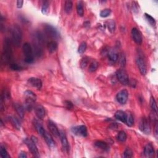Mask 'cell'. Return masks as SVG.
Segmentation results:
<instances>
[{
  "label": "cell",
  "instance_id": "obj_1",
  "mask_svg": "<svg viewBox=\"0 0 158 158\" xmlns=\"http://www.w3.org/2000/svg\"><path fill=\"white\" fill-rule=\"evenodd\" d=\"M12 44L11 40L9 38H6L4 40L2 61L6 64H11L12 63V57H13Z\"/></svg>",
  "mask_w": 158,
  "mask_h": 158
},
{
  "label": "cell",
  "instance_id": "obj_2",
  "mask_svg": "<svg viewBox=\"0 0 158 158\" xmlns=\"http://www.w3.org/2000/svg\"><path fill=\"white\" fill-rule=\"evenodd\" d=\"M11 41L12 45L15 47H19L21 44L22 40V29L18 24H14L11 28Z\"/></svg>",
  "mask_w": 158,
  "mask_h": 158
},
{
  "label": "cell",
  "instance_id": "obj_3",
  "mask_svg": "<svg viewBox=\"0 0 158 158\" xmlns=\"http://www.w3.org/2000/svg\"><path fill=\"white\" fill-rule=\"evenodd\" d=\"M22 51L24 56V61L27 63H32L34 61V54L33 51V49L32 45L28 43H26L23 45Z\"/></svg>",
  "mask_w": 158,
  "mask_h": 158
},
{
  "label": "cell",
  "instance_id": "obj_4",
  "mask_svg": "<svg viewBox=\"0 0 158 158\" xmlns=\"http://www.w3.org/2000/svg\"><path fill=\"white\" fill-rule=\"evenodd\" d=\"M43 27L46 34H47L51 38L54 39H58L59 38V33L55 27L49 24H45Z\"/></svg>",
  "mask_w": 158,
  "mask_h": 158
},
{
  "label": "cell",
  "instance_id": "obj_5",
  "mask_svg": "<svg viewBox=\"0 0 158 158\" xmlns=\"http://www.w3.org/2000/svg\"><path fill=\"white\" fill-rule=\"evenodd\" d=\"M138 54L139 55L137 56L136 58V63L137 64V66H138L140 73L142 74L143 76H144V75L147 74V67L146 62H145L143 56L140 55V53Z\"/></svg>",
  "mask_w": 158,
  "mask_h": 158
},
{
  "label": "cell",
  "instance_id": "obj_6",
  "mask_svg": "<svg viewBox=\"0 0 158 158\" xmlns=\"http://www.w3.org/2000/svg\"><path fill=\"white\" fill-rule=\"evenodd\" d=\"M24 142L26 144L28 149L30 150V151L33 155L37 157H40V154L38 150V148L36 147V143H35L34 141H33L31 140V138H26L24 140Z\"/></svg>",
  "mask_w": 158,
  "mask_h": 158
},
{
  "label": "cell",
  "instance_id": "obj_7",
  "mask_svg": "<svg viewBox=\"0 0 158 158\" xmlns=\"http://www.w3.org/2000/svg\"><path fill=\"white\" fill-rule=\"evenodd\" d=\"M116 76L118 80L124 85H128L129 84V77L127 72L123 69L118 70L116 72Z\"/></svg>",
  "mask_w": 158,
  "mask_h": 158
},
{
  "label": "cell",
  "instance_id": "obj_8",
  "mask_svg": "<svg viewBox=\"0 0 158 158\" xmlns=\"http://www.w3.org/2000/svg\"><path fill=\"white\" fill-rule=\"evenodd\" d=\"M140 130L145 134H149L151 133V126L149 120L146 117L141 119L139 124Z\"/></svg>",
  "mask_w": 158,
  "mask_h": 158
},
{
  "label": "cell",
  "instance_id": "obj_9",
  "mask_svg": "<svg viewBox=\"0 0 158 158\" xmlns=\"http://www.w3.org/2000/svg\"><path fill=\"white\" fill-rule=\"evenodd\" d=\"M128 93L126 90H122L120 91L116 95V99L118 103L121 105H124L127 101Z\"/></svg>",
  "mask_w": 158,
  "mask_h": 158
},
{
  "label": "cell",
  "instance_id": "obj_10",
  "mask_svg": "<svg viewBox=\"0 0 158 158\" xmlns=\"http://www.w3.org/2000/svg\"><path fill=\"white\" fill-rule=\"evenodd\" d=\"M60 139L62 143V147L63 148L64 151L66 153H69L70 151V145L69 143V141L68 140L67 136H66L65 133L63 131L60 132Z\"/></svg>",
  "mask_w": 158,
  "mask_h": 158
},
{
  "label": "cell",
  "instance_id": "obj_11",
  "mask_svg": "<svg viewBox=\"0 0 158 158\" xmlns=\"http://www.w3.org/2000/svg\"><path fill=\"white\" fill-rule=\"evenodd\" d=\"M72 132L75 135H80L84 137L86 136L87 135H88L87 128L85 126H80L73 127L72 128Z\"/></svg>",
  "mask_w": 158,
  "mask_h": 158
},
{
  "label": "cell",
  "instance_id": "obj_12",
  "mask_svg": "<svg viewBox=\"0 0 158 158\" xmlns=\"http://www.w3.org/2000/svg\"><path fill=\"white\" fill-rule=\"evenodd\" d=\"M131 34L133 40H134L135 42L138 45L141 44L143 41L142 35H141V32H140L138 29H137L136 28H133L132 29Z\"/></svg>",
  "mask_w": 158,
  "mask_h": 158
},
{
  "label": "cell",
  "instance_id": "obj_13",
  "mask_svg": "<svg viewBox=\"0 0 158 158\" xmlns=\"http://www.w3.org/2000/svg\"><path fill=\"white\" fill-rule=\"evenodd\" d=\"M32 47L35 56L38 57L43 55L42 45L34 40V43H33Z\"/></svg>",
  "mask_w": 158,
  "mask_h": 158
},
{
  "label": "cell",
  "instance_id": "obj_14",
  "mask_svg": "<svg viewBox=\"0 0 158 158\" xmlns=\"http://www.w3.org/2000/svg\"><path fill=\"white\" fill-rule=\"evenodd\" d=\"M35 113L36 117L40 119H43L46 115V111L45 107L40 105H36L34 107Z\"/></svg>",
  "mask_w": 158,
  "mask_h": 158
},
{
  "label": "cell",
  "instance_id": "obj_15",
  "mask_svg": "<svg viewBox=\"0 0 158 158\" xmlns=\"http://www.w3.org/2000/svg\"><path fill=\"white\" fill-rule=\"evenodd\" d=\"M28 83L38 90H40L42 87V82L38 78L31 77L28 80Z\"/></svg>",
  "mask_w": 158,
  "mask_h": 158
},
{
  "label": "cell",
  "instance_id": "obj_16",
  "mask_svg": "<svg viewBox=\"0 0 158 158\" xmlns=\"http://www.w3.org/2000/svg\"><path fill=\"white\" fill-rule=\"evenodd\" d=\"M48 127L49 131L51 132V134L56 137H59L60 136V132L58 130L57 126L51 120H49L48 124Z\"/></svg>",
  "mask_w": 158,
  "mask_h": 158
},
{
  "label": "cell",
  "instance_id": "obj_17",
  "mask_svg": "<svg viewBox=\"0 0 158 158\" xmlns=\"http://www.w3.org/2000/svg\"><path fill=\"white\" fill-rule=\"evenodd\" d=\"M24 95L25 97V101H30L32 103L35 102L36 99V96L31 90H26L24 93Z\"/></svg>",
  "mask_w": 158,
  "mask_h": 158
},
{
  "label": "cell",
  "instance_id": "obj_18",
  "mask_svg": "<svg viewBox=\"0 0 158 158\" xmlns=\"http://www.w3.org/2000/svg\"><path fill=\"white\" fill-rule=\"evenodd\" d=\"M144 155L147 157H152L155 155V149L151 144H148L144 147Z\"/></svg>",
  "mask_w": 158,
  "mask_h": 158
},
{
  "label": "cell",
  "instance_id": "obj_19",
  "mask_svg": "<svg viewBox=\"0 0 158 158\" xmlns=\"http://www.w3.org/2000/svg\"><path fill=\"white\" fill-rule=\"evenodd\" d=\"M43 138L46 141V143H47V144L48 145L49 147L50 148H53L55 146V141H54L53 138H52V136H51L50 134H49L48 132H45V134L43 135Z\"/></svg>",
  "mask_w": 158,
  "mask_h": 158
},
{
  "label": "cell",
  "instance_id": "obj_20",
  "mask_svg": "<svg viewBox=\"0 0 158 158\" xmlns=\"http://www.w3.org/2000/svg\"><path fill=\"white\" fill-rule=\"evenodd\" d=\"M115 117L122 122L126 123V120L127 118V114L122 111H118L115 114Z\"/></svg>",
  "mask_w": 158,
  "mask_h": 158
},
{
  "label": "cell",
  "instance_id": "obj_21",
  "mask_svg": "<svg viewBox=\"0 0 158 158\" xmlns=\"http://www.w3.org/2000/svg\"><path fill=\"white\" fill-rule=\"evenodd\" d=\"M14 108L16 111L17 112L18 115H19V117L23 119L24 116V107L19 105L18 103H15L14 104Z\"/></svg>",
  "mask_w": 158,
  "mask_h": 158
},
{
  "label": "cell",
  "instance_id": "obj_22",
  "mask_svg": "<svg viewBox=\"0 0 158 158\" xmlns=\"http://www.w3.org/2000/svg\"><path fill=\"white\" fill-rule=\"evenodd\" d=\"M9 120L15 128H16L17 130L20 129V128H21V124H20V121L17 117H15V116H10Z\"/></svg>",
  "mask_w": 158,
  "mask_h": 158
},
{
  "label": "cell",
  "instance_id": "obj_23",
  "mask_svg": "<svg viewBox=\"0 0 158 158\" xmlns=\"http://www.w3.org/2000/svg\"><path fill=\"white\" fill-rule=\"evenodd\" d=\"M95 144L97 148H100L104 151H107L109 149V145H108L106 142H104L103 141H97L95 142Z\"/></svg>",
  "mask_w": 158,
  "mask_h": 158
},
{
  "label": "cell",
  "instance_id": "obj_24",
  "mask_svg": "<svg viewBox=\"0 0 158 158\" xmlns=\"http://www.w3.org/2000/svg\"><path fill=\"white\" fill-rule=\"evenodd\" d=\"M34 126L35 127V128H36L37 132L38 133L39 135L43 136L46 131L44 129V128H43L42 125H41L38 121H37V120H35Z\"/></svg>",
  "mask_w": 158,
  "mask_h": 158
},
{
  "label": "cell",
  "instance_id": "obj_25",
  "mask_svg": "<svg viewBox=\"0 0 158 158\" xmlns=\"http://www.w3.org/2000/svg\"><path fill=\"white\" fill-rule=\"evenodd\" d=\"M47 48L50 53H55L57 49V43L55 41H51L48 43Z\"/></svg>",
  "mask_w": 158,
  "mask_h": 158
},
{
  "label": "cell",
  "instance_id": "obj_26",
  "mask_svg": "<svg viewBox=\"0 0 158 158\" xmlns=\"http://www.w3.org/2000/svg\"><path fill=\"white\" fill-rule=\"evenodd\" d=\"M150 106L153 112V114H157V105L155 98L151 97L150 98Z\"/></svg>",
  "mask_w": 158,
  "mask_h": 158
},
{
  "label": "cell",
  "instance_id": "obj_27",
  "mask_svg": "<svg viewBox=\"0 0 158 158\" xmlns=\"http://www.w3.org/2000/svg\"><path fill=\"white\" fill-rule=\"evenodd\" d=\"M77 14L79 16L82 17L84 14V6H83V3L82 1H79L77 4Z\"/></svg>",
  "mask_w": 158,
  "mask_h": 158
},
{
  "label": "cell",
  "instance_id": "obj_28",
  "mask_svg": "<svg viewBox=\"0 0 158 158\" xmlns=\"http://www.w3.org/2000/svg\"><path fill=\"white\" fill-rule=\"evenodd\" d=\"M108 57H109V59L111 61L113 62H115L118 60L119 56H118L117 53L112 51H110L109 53V54H108Z\"/></svg>",
  "mask_w": 158,
  "mask_h": 158
},
{
  "label": "cell",
  "instance_id": "obj_29",
  "mask_svg": "<svg viewBox=\"0 0 158 158\" xmlns=\"http://www.w3.org/2000/svg\"><path fill=\"white\" fill-rule=\"evenodd\" d=\"M73 3L71 1H66L65 2V12L67 14H69L72 10Z\"/></svg>",
  "mask_w": 158,
  "mask_h": 158
},
{
  "label": "cell",
  "instance_id": "obj_30",
  "mask_svg": "<svg viewBox=\"0 0 158 158\" xmlns=\"http://www.w3.org/2000/svg\"><path fill=\"white\" fill-rule=\"evenodd\" d=\"M117 139L120 142H124L127 140L126 133L124 131H120L117 135Z\"/></svg>",
  "mask_w": 158,
  "mask_h": 158
},
{
  "label": "cell",
  "instance_id": "obj_31",
  "mask_svg": "<svg viewBox=\"0 0 158 158\" xmlns=\"http://www.w3.org/2000/svg\"><path fill=\"white\" fill-rule=\"evenodd\" d=\"M107 26L108 28V30L111 33H114L115 29V24L113 20H109L107 22Z\"/></svg>",
  "mask_w": 158,
  "mask_h": 158
},
{
  "label": "cell",
  "instance_id": "obj_32",
  "mask_svg": "<svg viewBox=\"0 0 158 158\" xmlns=\"http://www.w3.org/2000/svg\"><path fill=\"white\" fill-rule=\"evenodd\" d=\"M49 11V5L48 1H45L41 7V12L44 15H47Z\"/></svg>",
  "mask_w": 158,
  "mask_h": 158
},
{
  "label": "cell",
  "instance_id": "obj_33",
  "mask_svg": "<svg viewBox=\"0 0 158 158\" xmlns=\"http://www.w3.org/2000/svg\"><path fill=\"white\" fill-rule=\"evenodd\" d=\"M126 124L128 126H132L134 124V118L131 114H127V118L126 120Z\"/></svg>",
  "mask_w": 158,
  "mask_h": 158
},
{
  "label": "cell",
  "instance_id": "obj_34",
  "mask_svg": "<svg viewBox=\"0 0 158 158\" xmlns=\"http://www.w3.org/2000/svg\"><path fill=\"white\" fill-rule=\"evenodd\" d=\"M98 68V63L97 61H93L91 62L90 64L89 68H88V70L89 72H93L95 71H96L97 69Z\"/></svg>",
  "mask_w": 158,
  "mask_h": 158
},
{
  "label": "cell",
  "instance_id": "obj_35",
  "mask_svg": "<svg viewBox=\"0 0 158 158\" xmlns=\"http://www.w3.org/2000/svg\"><path fill=\"white\" fill-rule=\"evenodd\" d=\"M145 18H146L147 20H148V22L150 24L151 26H155L156 24V20L154 19L151 16H150L148 14L145 13Z\"/></svg>",
  "mask_w": 158,
  "mask_h": 158
},
{
  "label": "cell",
  "instance_id": "obj_36",
  "mask_svg": "<svg viewBox=\"0 0 158 158\" xmlns=\"http://www.w3.org/2000/svg\"><path fill=\"white\" fill-rule=\"evenodd\" d=\"M86 43L85 42H82L79 47L78 48V52L80 54H83L84 53L85 51H86Z\"/></svg>",
  "mask_w": 158,
  "mask_h": 158
},
{
  "label": "cell",
  "instance_id": "obj_37",
  "mask_svg": "<svg viewBox=\"0 0 158 158\" xmlns=\"http://www.w3.org/2000/svg\"><path fill=\"white\" fill-rule=\"evenodd\" d=\"M0 155H1V157L3 158L9 157V156L8 155L6 149H5V148H4L2 146L1 147V148H0Z\"/></svg>",
  "mask_w": 158,
  "mask_h": 158
},
{
  "label": "cell",
  "instance_id": "obj_38",
  "mask_svg": "<svg viewBox=\"0 0 158 158\" xmlns=\"http://www.w3.org/2000/svg\"><path fill=\"white\" fill-rule=\"evenodd\" d=\"M133 156H134V154H133V152L130 149L127 148L126 150H125L124 153V157L130 158V157H132Z\"/></svg>",
  "mask_w": 158,
  "mask_h": 158
},
{
  "label": "cell",
  "instance_id": "obj_39",
  "mask_svg": "<svg viewBox=\"0 0 158 158\" xmlns=\"http://www.w3.org/2000/svg\"><path fill=\"white\" fill-rule=\"evenodd\" d=\"M88 62H89L88 57H84V58H82V59L81 60V62H80L81 68L82 69H85L87 66V65H88Z\"/></svg>",
  "mask_w": 158,
  "mask_h": 158
},
{
  "label": "cell",
  "instance_id": "obj_40",
  "mask_svg": "<svg viewBox=\"0 0 158 158\" xmlns=\"http://www.w3.org/2000/svg\"><path fill=\"white\" fill-rule=\"evenodd\" d=\"M111 13V11L109 9H105L100 12V16L101 18H107Z\"/></svg>",
  "mask_w": 158,
  "mask_h": 158
},
{
  "label": "cell",
  "instance_id": "obj_41",
  "mask_svg": "<svg viewBox=\"0 0 158 158\" xmlns=\"http://www.w3.org/2000/svg\"><path fill=\"white\" fill-rule=\"evenodd\" d=\"M119 59V62L120 65L122 66V67H124L125 65H126V57L123 55V54H121L120 56L118 57V59Z\"/></svg>",
  "mask_w": 158,
  "mask_h": 158
},
{
  "label": "cell",
  "instance_id": "obj_42",
  "mask_svg": "<svg viewBox=\"0 0 158 158\" xmlns=\"http://www.w3.org/2000/svg\"><path fill=\"white\" fill-rule=\"evenodd\" d=\"M10 68L13 70H20L22 69V68L18 64L16 63H12V62L10 64Z\"/></svg>",
  "mask_w": 158,
  "mask_h": 158
},
{
  "label": "cell",
  "instance_id": "obj_43",
  "mask_svg": "<svg viewBox=\"0 0 158 158\" xmlns=\"http://www.w3.org/2000/svg\"><path fill=\"white\" fill-rule=\"evenodd\" d=\"M64 105H65V107L67 108L68 109H71L73 108V104L71 101H65L64 102Z\"/></svg>",
  "mask_w": 158,
  "mask_h": 158
},
{
  "label": "cell",
  "instance_id": "obj_44",
  "mask_svg": "<svg viewBox=\"0 0 158 158\" xmlns=\"http://www.w3.org/2000/svg\"><path fill=\"white\" fill-rule=\"evenodd\" d=\"M23 3H24V1H22V0H18V1H17L18 8H21L23 6Z\"/></svg>",
  "mask_w": 158,
  "mask_h": 158
},
{
  "label": "cell",
  "instance_id": "obj_45",
  "mask_svg": "<svg viewBox=\"0 0 158 158\" xmlns=\"http://www.w3.org/2000/svg\"><path fill=\"white\" fill-rule=\"evenodd\" d=\"M27 157L26 153L25 152H20L19 153V158H26Z\"/></svg>",
  "mask_w": 158,
  "mask_h": 158
}]
</instances>
